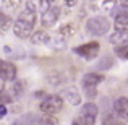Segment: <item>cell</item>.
I'll return each mask as SVG.
<instances>
[{
    "mask_svg": "<svg viewBox=\"0 0 128 125\" xmlns=\"http://www.w3.org/2000/svg\"><path fill=\"white\" fill-rule=\"evenodd\" d=\"M52 49H55V50H60V49H65L66 47V41H65V38L63 36H55V38H52L50 39V44H49Z\"/></svg>",
    "mask_w": 128,
    "mask_h": 125,
    "instance_id": "cell-15",
    "label": "cell"
},
{
    "mask_svg": "<svg viewBox=\"0 0 128 125\" xmlns=\"http://www.w3.org/2000/svg\"><path fill=\"white\" fill-rule=\"evenodd\" d=\"M112 15L115 16V23H114L115 31L128 34V8H125V7H122V8H115Z\"/></svg>",
    "mask_w": 128,
    "mask_h": 125,
    "instance_id": "cell-6",
    "label": "cell"
},
{
    "mask_svg": "<svg viewBox=\"0 0 128 125\" xmlns=\"http://www.w3.org/2000/svg\"><path fill=\"white\" fill-rule=\"evenodd\" d=\"M73 52H75L76 55L86 59V60H92V59H96V57L99 55L100 46H99V42L92 41V42L83 44V46H80V47H75V49H73Z\"/></svg>",
    "mask_w": 128,
    "mask_h": 125,
    "instance_id": "cell-5",
    "label": "cell"
},
{
    "mask_svg": "<svg viewBox=\"0 0 128 125\" xmlns=\"http://www.w3.org/2000/svg\"><path fill=\"white\" fill-rule=\"evenodd\" d=\"M15 23H13V20L10 18L6 13H0V26H2V33L8 31L10 26H13Z\"/></svg>",
    "mask_w": 128,
    "mask_h": 125,
    "instance_id": "cell-18",
    "label": "cell"
},
{
    "mask_svg": "<svg viewBox=\"0 0 128 125\" xmlns=\"http://www.w3.org/2000/svg\"><path fill=\"white\" fill-rule=\"evenodd\" d=\"M114 52H115V55L118 57V59L128 60V41L120 44V46H115V50H114Z\"/></svg>",
    "mask_w": 128,
    "mask_h": 125,
    "instance_id": "cell-16",
    "label": "cell"
},
{
    "mask_svg": "<svg viewBox=\"0 0 128 125\" xmlns=\"http://www.w3.org/2000/svg\"><path fill=\"white\" fill-rule=\"evenodd\" d=\"M126 122L123 119H120L117 114H109L106 119L102 120V125H125Z\"/></svg>",
    "mask_w": 128,
    "mask_h": 125,
    "instance_id": "cell-14",
    "label": "cell"
},
{
    "mask_svg": "<svg viewBox=\"0 0 128 125\" xmlns=\"http://www.w3.org/2000/svg\"><path fill=\"white\" fill-rule=\"evenodd\" d=\"M97 114H99V109L94 102H88L81 107L80 114L75 117L78 119L83 125H94L96 123V119H97Z\"/></svg>",
    "mask_w": 128,
    "mask_h": 125,
    "instance_id": "cell-4",
    "label": "cell"
},
{
    "mask_svg": "<svg viewBox=\"0 0 128 125\" xmlns=\"http://www.w3.org/2000/svg\"><path fill=\"white\" fill-rule=\"evenodd\" d=\"M76 33V26L73 25V23H66V25H63L62 28L58 29V34L63 36V38H70V36H73Z\"/></svg>",
    "mask_w": 128,
    "mask_h": 125,
    "instance_id": "cell-13",
    "label": "cell"
},
{
    "mask_svg": "<svg viewBox=\"0 0 128 125\" xmlns=\"http://www.w3.org/2000/svg\"><path fill=\"white\" fill-rule=\"evenodd\" d=\"M104 81V75L99 73H86L83 76V88H96L99 83Z\"/></svg>",
    "mask_w": 128,
    "mask_h": 125,
    "instance_id": "cell-11",
    "label": "cell"
},
{
    "mask_svg": "<svg viewBox=\"0 0 128 125\" xmlns=\"http://www.w3.org/2000/svg\"><path fill=\"white\" fill-rule=\"evenodd\" d=\"M50 39L52 38H50L46 31H36L34 34H32V38H31V42L36 44V46H49Z\"/></svg>",
    "mask_w": 128,
    "mask_h": 125,
    "instance_id": "cell-12",
    "label": "cell"
},
{
    "mask_svg": "<svg viewBox=\"0 0 128 125\" xmlns=\"http://www.w3.org/2000/svg\"><path fill=\"white\" fill-rule=\"evenodd\" d=\"M63 97H65V101L68 104H72V106H80L81 104V96H80L78 93V88L75 86H68L63 89Z\"/></svg>",
    "mask_w": 128,
    "mask_h": 125,
    "instance_id": "cell-9",
    "label": "cell"
},
{
    "mask_svg": "<svg viewBox=\"0 0 128 125\" xmlns=\"http://www.w3.org/2000/svg\"><path fill=\"white\" fill-rule=\"evenodd\" d=\"M118 2H120V5H122V7L128 8V0H118Z\"/></svg>",
    "mask_w": 128,
    "mask_h": 125,
    "instance_id": "cell-26",
    "label": "cell"
},
{
    "mask_svg": "<svg viewBox=\"0 0 128 125\" xmlns=\"http://www.w3.org/2000/svg\"><path fill=\"white\" fill-rule=\"evenodd\" d=\"M128 41V34H125V33H114L112 36H110V42L114 44V46H120V44L126 42Z\"/></svg>",
    "mask_w": 128,
    "mask_h": 125,
    "instance_id": "cell-19",
    "label": "cell"
},
{
    "mask_svg": "<svg viewBox=\"0 0 128 125\" xmlns=\"http://www.w3.org/2000/svg\"><path fill=\"white\" fill-rule=\"evenodd\" d=\"M49 2H50V3H54V2H55V0H49Z\"/></svg>",
    "mask_w": 128,
    "mask_h": 125,
    "instance_id": "cell-28",
    "label": "cell"
},
{
    "mask_svg": "<svg viewBox=\"0 0 128 125\" xmlns=\"http://www.w3.org/2000/svg\"><path fill=\"white\" fill-rule=\"evenodd\" d=\"M10 94H12V99L21 96L23 94V81H15V84H13L12 89H10Z\"/></svg>",
    "mask_w": 128,
    "mask_h": 125,
    "instance_id": "cell-21",
    "label": "cell"
},
{
    "mask_svg": "<svg viewBox=\"0 0 128 125\" xmlns=\"http://www.w3.org/2000/svg\"><path fill=\"white\" fill-rule=\"evenodd\" d=\"M112 65H114V60L110 59V57H104V59H100L99 62H97L96 68L97 70H107V68H110Z\"/></svg>",
    "mask_w": 128,
    "mask_h": 125,
    "instance_id": "cell-20",
    "label": "cell"
},
{
    "mask_svg": "<svg viewBox=\"0 0 128 125\" xmlns=\"http://www.w3.org/2000/svg\"><path fill=\"white\" fill-rule=\"evenodd\" d=\"M42 125H58V120L54 115H47L42 119Z\"/></svg>",
    "mask_w": 128,
    "mask_h": 125,
    "instance_id": "cell-22",
    "label": "cell"
},
{
    "mask_svg": "<svg viewBox=\"0 0 128 125\" xmlns=\"http://www.w3.org/2000/svg\"><path fill=\"white\" fill-rule=\"evenodd\" d=\"M110 28V21L107 16H92L86 21V29L88 33L94 36H104Z\"/></svg>",
    "mask_w": 128,
    "mask_h": 125,
    "instance_id": "cell-2",
    "label": "cell"
},
{
    "mask_svg": "<svg viewBox=\"0 0 128 125\" xmlns=\"http://www.w3.org/2000/svg\"><path fill=\"white\" fill-rule=\"evenodd\" d=\"M21 3V0H2V8H3V13L6 12H13L16 10Z\"/></svg>",
    "mask_w": 128,
    "mask_h": 125,
    "instance_id": "cell-17",
    "label": "cell"
},
{
    "mask_svg": "<svg viewBox=\"0 0 128 125\" xmlns=\"http://www.w3.org/2000/svg\"><path fill=\"white\" fill-rule=\"evenodd\" d=\"M0 76H2V81H16V67L13 63L2 60L0 62Z\"/></svg>",
    "mask_w": 128,
    "mask_h": 125,
    "instance_id": "cell-8",
    "label": "cell"
},
{
    "mask_svg": "<svg viewBox=\"0 0 128 125\" xmlns=\"http://www.w3.org/2000/svg\"><path fill=\"white\" fill-rule=\"evenodd\" d=\"M36 20H38V15H36V5L34 2L28 0L26 2V8L23 10L18 15V18L15 20V25H13V33H15L18 38H28L32 33L36 25Z\"/></svg>",
    "mask_w": 128,
    "mask_h": 125,
    "instance_id": "cell-1",
    "label": "cell"
},
{
    "mask_svg": "<svg viewBox=\"0 0 128 125\" xmlns=\"http://www.w3.org/2000/svg\"><path fill=\"white\" fill-rule=\"evenodd\" d=\"M114 110L120 119L128 122V99L126 97H118L115 101V104H114Z\"/></svg>",
    "mask_w": 128,
    "mask_h": 125,
    "instance_id": "cell-10",
    "label": "cell"
},
{
    "mask_svg": "<svg viewBox=\"0 0 128 125\" xmlns=\"http://www.w3.org/2000/svg\"><path fill=\"white\" fill-rule=\"evenodd\" d=\"M65 5H68V7H75V5H76V0H65Z\"/></svg>",
    "mask_w": 128,
    "mask_h": 125,
    "instance_id": "cell-25",
    "label": "cell"
},
{
    "mask_svg": "<svg viewBox=\"0 0 128 125\" xmlns=\"http://www.w3.org/2000/svg\"><path fill=\"white\" fill-rule=\"evenodd\" d=\"M6 115V107L5 104H0V117H5Z\"/></svg>",
    "mask_w": 128,
    "mask_h": 125,
    "instance_id": "cell-24",
    "label": "cell"
},
{
    "mask_svg": "<svg viewBox=\"0 0 128 125\" xmlns=\"http://www.w3.org/2000/svg\"><path fill=\"white\" fill-rule=\"evenodd\" d=\"M83 89H84V94L89 97V99H92V97L97 96V89L96 88H83Z\"/></svg>",
    "mask_w": 128,
    "mask_h": 125,
    "instance_id": "cell-23",
    "label": "cell"
},
{
    "mask_svg": "<svg viewBox=\"0 0 128 125\" xmlns=\"http://www.w3.org/2000/svg\"><path fill=\"white\" fill-rule=\"evenodd\" d=\"M72 125H83V123H81V122H80V120H78V119H75V120H73V123H72Z\"/></svg>",
    "mask_w": 128,
    "mask_h": 125,
    "instance_id": "cell-27",
    "label": "cell"
},
{
    "mask_svg": "<svg viewBox=\"0 0 128 125\" xmlns=\"http://www.w3.org/2000/svg\"><path fill=\"white\" fill-rule=\"evenodd\" d=\"M58 18H60V8L55 7V5H52L47 12L42 13L41 23H42V26H46V28H50V26H54L57 21H58Z\"/></svg>",
    "mask_w": 128,
    "mask_h": 125,
    "instance_id": "cell-7",
    "label": "cell"
},
{
    "mask_svg": "<svg viewBox=\"0 0 128 125\" xmlns=\"http://www.w3.org/2000/svg\"><path fill=\"white\" fill-rule=\"evenodd\" d=\"M39 109L46 115H55L57 112H60L63 109V99L60 96H57V94H50V96L44 97L41 101Z\"/></svg>",
    "mask_w": 128,
    "mask_h": 125,
    "instance_id": "cell-3",
    "label": "cell"
}]
</instances>
